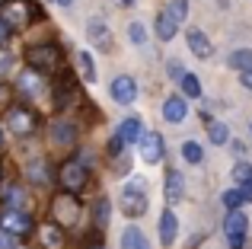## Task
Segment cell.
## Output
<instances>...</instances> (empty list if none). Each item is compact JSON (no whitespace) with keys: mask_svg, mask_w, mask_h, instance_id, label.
Here are the masks:
<instances>
[{"mask_svg":"<svg viewBox=\"0 0 252 249\" xmlns=\"http://www.w3.org/2000/svg\"><path fill=\"white\" fill-rule=\"evenodd\" d=\"M208 137H211V144H227V141H230V128H227L223 122H211Z\"/></svg>","mask_w":252,"mask_h":249,"instance_id":"23","label":"cell"},{"mask_svg":"<svg viewBox=\"0 0 252 249\" xmlns=\"http://www.w3.org/2000/svg\"><path fill=\"white\" fill-rule=\"evenodd\" d=\"M77 218H80V205H77L74 195H58L55 201H51V220H55L58 227H74Z\"/></svg>","mask_w":252,"mask_h":249,"instance_id":"3","label":"cell"},{"mask_svg":"<svg viewBox=\"0 0 252 249\" xmlns=\"http://www.w3.org/2000/svg\"><path fill=\"white\" fill-rule=\"evenodd\" d=\"M26 176H29L35 186H45V182H48V169H45V163H32V166L26 169Z\"/></svg>","mask_w":252,"mask_h":249,"instance_id":"29","label":"cell"},{"mask_svg":"<svg viewBox=\"0 0 252 249\" xmlns=\"http://www.w3.org/2000/svg\"><path fill=\"white\" fill-rule=\"evenodd\" d=\"M246 227H249V218L243 211H230L227 220H223V230H227V240L230 237H246Z\"/></svg>","mask_w":252,"mask_h":249,"instance_id":"10","label":"cell"},{"mask_svg":"<svg viewBox=\"0 0 252 249\" xmlns=\"http://www.w3.org/2000/svg\"><path fill=\"white\" fill-rule=\"evenodd\" d=\"M77 64H80V77H83L86 83L96 80V67H93V58L86 55V51H80V55H77Z\"/></svg>","mask_w":252,"mask_h":249,"instance_id":"24","label":"cell"},{"mask_svg":"<svg viewBox=\"0 0 252 249\" xmlns=\"http://www.w3.org/2000/svg\"><path fill=\"white\" fill-rule=\"evenodd\" d=\"M166 70H169L172 80H182V77H185V67H182L179 61H169V64H166Z\"/></svg>","mask_w":252,"mask_h":249,"instance_id":"35","label":"cell"},{"mask_svg":"<svg viewBox=\"0 0 252 249\" xmlns=\"http://www.w3.org/2000/svg\"><path fill=\"white\" fill-rule=\"evenodd\" d=\"M86 249H105V246H99V243H93V246H86Z\"/></svg>","mask_w":252,"mask_h":249,"instance_id":"41","label":"cell"},{"mask_svg":"<svg viewBox=\"0 0 252 249\" xmlns=\"http://www.w3.org/2000/svg\"><path fill=\"white\" fill-rule=\"evenodd\" d=\"M240 80H243V87H246V90H252V70H243Z\"/></svg>","mask_w":252,"mask_h":249,"instance_id":"39","label":"cell"},{"mask_svg":"<svg viewBox=\"0 0 252 249\" xmlns=\"http://www.w3.org/2000/svg\"><path fill=\"white\" fill-rule=\"evenodd\" d=\"M26 64L32 70H38V74H48V70H55L61 64V48H55V45H32V48H26Z\"/></svg>","mask_w":252,"mask_h":249,"instance_id":"2","label":"cell"},{"mask_svg":"<svg viewBox=\"0 0 252 249\" xmlns=\"http://www.w3.org/2000/svg\"><path fill=\"white\" fill-rule=\"evenodd\" d=\"M141 156H144V163H160L163 160V137L157 131L141 134Z\"/></svg>","mask_w":252,"mask_h":249,"instance_id":"9","label":"cell"},{"mask_svg":"<svg viewBox=\"0 0 252 249\" xmlns=\"http://www.w3.org/2000/svg\"><path fill=\"white\" fill-rule=\"evenodd\" d=\"M182 156H185L189 163H201V160H204V150L198 147L195 141H185V144H182Z\"/></svg>","mask_w":252,"mask_h":249,"instance_id":"27","label":"cell"},{"mask_svg":"<svg viewBox=\"0 0 252 249\" xmlns=\"http://www.w3.org/2000/svg\"><path fill=\"white\" fill-rule=\"evenodd\" d=\"M86 32H90V38H93L96 45H109V29H105V23H102V19H90Z\"/></svg>","mask_w":252,"mask_h":249,"instance_id":"22","label":"cell"},{"mask_svg":"<svg viewBox=\"0 0 252 249\" xmlns=\"http://www.w3.org/2000/svg\"><path fill=\"white\" fill-rule=\"evenodd\" d=\"M112 99L122 102V106L134 102L137 99V83H134V77H128V74L115 77V80H112Z\"/></svg>","mask_w":252,"mask_h":249,"instance_id":"8","label":"cell"},{"mask_svg":"<svg viewBox=\"0 0 252 249\" xmlns=\"http://www.w3.org/2000/svg\"><path fill=\"white\" fill-rule=\"evenodd\" d=\"M74 137H77V124L74 122H64V119L51 122V141L55 144H70Z\"/></svg>","mask_w":252,"mask_h":249,"instance_id":"11","label":"cell"},{"mask_svg":"<svg viewBox=\"0 0 252 249\" xmlns=\"http://www.w3.org/2000/svg\"><path fill=\"white\" fill-rule=\"evenodd\" d=\"M246 246V237H230V249H243Z\"/></svg>","mask_w":252,"mask_h":249,"instance_id":"38","label":"cell"},{"mask_svg":"<svg viewBox=\"0 0 252 249\" xmlns=\"http://www.w3.org/2000/svg\"><path fill=\"white\" fill-rule=\"evenodd\" d=\"M38 6L32 0H6L0 3V19H3L10 29H19V26H29L32 19H38Z\"/></svg>","mask_w":252,"mask_h":249,"instance_id":"1","label":"cell"},{"mask_svg":"<svg viewBox=\"0 0 252 249\" xmlns=\"http://www.w3.org/2000/svg\"><path fill=\"white\" fill-rule=\"evenodd\" d=\"M38 237H42V243L48 246V249H58L64 243V233H61V227L51 220V224H45V227H38Z\"/></svg>","mask_w":252,"mask_h":249,"instance_id":"14","label":"cell"},{"mask_svg":"<svg viewBox=\"0 0 252 249\" xmlns=\"http://www.w3.org/2000/svg\"><path fill=\"white\" fill-rule=\"evenodd\" d=\"M223 205H227V211H240L243 192H236V188H227V192H223Z\"/></svg>","mask_w":252,"mask_h":249,"instance_id":"30","label":"cell"},{"mask_svg":"<svg viewBox=\"0 0 252 249\" xmlns=\"http://www.w3.org/2000/svg\"><path fill=\"white\" fill-rule=\"evenodd\" d=\"M10 64H13V58L6 55L3 48H0V74H6V70H10Z\"/></svg>","mask_w":252,"mask_h":249,"instance_id":"36","label":"cell"},{"mask_svg":"<svg viewBox=\"0 0 252 249\" xmlns=\"http://www.w3.org/2000/svg\"><path fill=\"white\" fill-rule=\"evenodd\" d=\"M166 10H169V16L176 19V23H182V19H185V13H189V0H172Z\"/></svg>","mask_w":252,"mask_h":249,"instance_id":"31","label":"cell"},{"mask_svg":"<svg viewBox=\"0 0 252 249\" xmlns=\"http://www.w3.org/2000/svg\"><path fill=\"white\" fill-rule=\"evenodd\" d=\"M122 208L128 218H141L144 211H147V195H144L141 182H128L122 192Z\"/></svg>","mask_w":252,"mask_h":249,"instance_id":"6","label":"cell"},{"mask_svg":"<svg viewBox=\"0 0 252 249\" xmlns=\"http://www.w3.org/2000/svg\"><path fill=\"white\" fill-rule=\"evenodd\" d=\"M182 93L189 96V99H198V96H201V83H198L195 74H185L182 77Z\"/></svg>","mask_w":252,"mask_h":249,"instance_id":"26","label":"cell"},{"mask_svg":"<svg viewBox=\"0 0 252 249\" xmlns=\"http://www.w3.org/2000/svg\"><path fill=\"white\" fill-rule=\"evenodd\" d=\"M176 29H179V23L169 16V10H163L160 16H157V35H160L163 42H169V38L176 35Z\"/></svg>","mask_w":252,"mask_h":249,"instance_id":"18","label":"cell"},{"mask_svg":"<svg viewBox=\"0 0 252 249\" xmlns=\"http://www.w3.org/2000/svg\"><path fill=\"white\" fill-rule=\"evenodd\" d=\"M19 90H26L29 96H42V80H38V70H29V74L19 77Z\"/></svg>","mask_w":252,"mask_h":249,"instance_id":"21","label":"cell"},{"mask_svg":"<svg viewBox=\"0 0 252 249\" xmlns=\"http://www.w3.org/2000/svg\"><path fill=\"white\" fill-rule=\"evenodd\" d=\"M6 38H10V26H6L3 19H0V48L6 45Z\"/></svg>","mask_w":252,"mask_h":249,"instance_id":"37","label":"cell"},{"mask_svg":"<svg viewBox=\"0 0 252 249\" xmlns=\"http://www.w3.org/2000/svg\"><path fill=\"white\" fill-rule=\"evenodd\" d=\"M141 134H144V128H141V119H125V122H122V128H118V137H122L125 144H134V141H141Z\"/></svg>","mask_w":252,"mask_h":249,"instance_id":"15","label":"cell"},{"mask_svg":"<svg viewBox=\"0 0 252 249\" xmlns=\"http://www.w3.org/2000/svg\"><path fill=\"white\" fill-rule=\"evenodd\" d=\"M189 48H191V55L208 58V55H211V42H208V35H204V32H198V29H191V32H189Z\"/></svg>","mask_w":252,"mask_h":249,"instance_id":"16","label":"cell"},{"mask_svg":"<svg viewBox=\"0 0 252 249\" xmlns=\"http://www.w3.org/2000/svg\"><path fill=\"white\" fill-rule=\"evenodd\" d=\"M230 176H233L236 186H246V182H252V166H249V163H236Z\"/></svg>","mask_w":252,"mask_h":249,"instance_id":"28","label":"cell"},{"mask_svg":"<svg viewBox=\"0 0 252 249\" xmlns=\"http://www.w3.org/2000/svg\"><path fill=\"white\" fill-rule=\"evenodd\" d=\"M144 38H147L144 26L141 23H131V42H134V45H144Z\"/></svg>","mask_w":252,"mask_h":249,"instance_id":"33","label":"cell"},{"mask_svg":"<svg viewBox=\"0 0 252 249\" xmlns=\"http://www.w3.org/2000/svg\"><path fill=\"white\" fill-rule=\"evenodd\" d=\"M86 163L83 160H67L61 166V173H58V179H61V186H64V192H80V188L86 186Z\"/></svg>","mask_w":252,"mask_h":249,"instance_id":"4","label":"cell"},{"mask_svg":"<svg viewBox=\"0 0 252 249\" xmlns=\"http://www.w3.org/2000/svg\"><path fill=\"white\" fill-rule=\"evenodd\" d=\"M227 64H230V67H233V70H240V74H243V70H252V48L233 51V55L227 58Z\"/></svg>","mask_w":252,"mask_h":249,"instance_id":"20","label":"cell"},{"mask_svg":"<svg viewBox=\"0 0 252 249\" xmlns=\"http://www.w3.org/2000/svg\"><path fill=\"white\" fill-rule=\"evenodd\" d=\"M160 243L163 246L176 243V214L172 211H163V218H160Z\"/></svg>","mask_w":252,"mask_h":249,"instance_id":"13","label":"cell"},{"mask_svg":"<svg viewBox=\"0 0 252 249\" xmlns=\"http://www.w3.org/2000/svg\"><path fill=\"white\" fill-rule=\"evenodd\" d=\"M122 249H147V240H144V233L137 227H128L122 233Z\"/></svg>","mask_w":252,"mask_h":249,"instance_id":"19","label":"cell"},{"mask_svg":"<svg viewBox=\"0 0 252 249\" xmlns=\"http://www.w3.org/2000/svg\"><path fill=\"white\" fill-rule=\"evenodd\" d=\"M182 192H185V179H182V173H166V201H179L182 198Z\"/></svg>","mask_w":252,"mask_h":249,"instance_id":"17","label":"cell"},{"mask_svg":"<svg viewBox=\"0 0 252 249\" xmlns=\"http://www.w3.org/2000/svg\"><path fill=\"white\" fill-rule=\"evenodd\" d=\"M243 201H252V182L243 186Z\"/></svg>","mask_w":252,"mask_h":249,"instance_id":"40","label":"cell"},{"mask_svg":"<svg viewBox=\"0 0 252 249\" xmlns=\"http://www.w3.org/2000/svg\"><path fill=\"white\" fill-rule=\"evenodd\" d=\"M0 227L10 230L13 237H29L35 224H32V218L26 211H19V208H6V211L0 214Z\"/></svg>","mask_w":252,"mask_h":249,"instance_id":"5","label":"cell"},{"mask_svg":"<svg viewBox=\"0 0 252 249\" xmlns=\"http://www.w3.org/2000/svg\"><path fill=\"white\" fill-rule=\"evenodd\" d=\"M0 198H3L10 208H19L26 201V195H23V188H19V186H6L3 192H0Z\"/></svg>","mask_w":252,"mask_h":249,"instance_id":"25","label":"cell"},{"mask_svg":"<svg viewBox=\"0 0 252 249\" xmlns=\"http://www.w3.org/2000/svg\"><path fill=\"white\" fill-rule=\"evenodd\" d=\"M6 124H10V131L13 134H32V131H35V115L32 112H26L23 106H16V109H10V112H6Z\"/></svg>","mask_w":252,"mask_h":249,"instance_id":"7","label":"cell"},{"mask_svg":"<svg viewBox=\"0 0 252 249\" xmlns=\"http://www.w3.org/2000/svg\"><path fill=\"white\" fill-rule=\"evenodd\" d=\"M0 144H3V134H0Z\"/></svg>","mask_w":252,"mask_h":249,"instance_id":"44","label":"cell"},{"mask_svg":"<svg viewBox=\"0 0 252 249\" xmlns=\"http://www.w3.org/2000/svg\"><path fill=\"white\" fill-rule=\"evenodd\" d=\"M163 115H166V122H182L185 115H189V106H185L182 96H169V99L163 102Z\"/></svg>","mask_w":252,"mask_h":249,"instance_id":"12","label":"cell"},{"mask_svg":"<svg viewBox=\"0 0 252 249\" xmlns=\"http://www.w3.org/2000/svg\"><path fill=\"white\" fill-rule=\"evenodd\" d=\"M105 220H109V201L99 198V201H96V224L105 227Z\"/></svg>","mask_w":252,"mask_h":249,"instance_id":"32","label":"cell"},{"mask_svg":"<svg viewBox=\"0 0 252 249\" xmlns=\"http://www.w3.org/2000/svg\"><path fill=\"white\" fill-rule=\"evenodd\" d=\"M58 3H61V6H70V0H58Z\"/></svg>","mask_w":252,"mask_h":249,"instance_id":"42","label":"cell"},{"mask_svg":"<svg viewBox=\"0 0 252 249\" xmlns=\"http://www.w3.org/2000/svg\"><path fill=\"white\" fill-rule=\"evenodd\" d=\"M122 3H134V0H122Z\"/></svg>","mask_w":252,"mask_h":249,"instance_id":"43","label":"cell"},{"mask_svg":"<svg viewBox=\"0 0 252 249\" xmlns=\"http://www.w3.org/2000/svg\"><path fill=\"white\" fill-rule=\"evenodd\" d=\"M0 249H16V237L10 230H3V227H0Z\"/></svg>","mask_w":252,"mask_h":249,"instance_id":"34","label":"cell"}]
</instances>
